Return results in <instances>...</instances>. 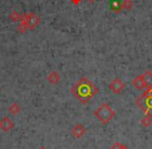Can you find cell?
Returning <instances> with one entry per match:
<instances>
[{"instance_id": "9", "label": "cell", "mask_w": 152, "mask_h": 149, "mask_svg": "<svg viewBox=\"0 0 152 149\" xmlns=\"http://www.w3.org/2000/svg\"><path fill=\"white\" fill-rule=\"evenodd\" d=\"M47 80L52 84H57L61 81V75H59L58 72L52 71L47 75Z\"/></svg>"}, {"instance_id": "11", "label": "cell", "mask_w": 152, "mask_h": 149, "mask_svg": "<svg viewBox=\"0 0 152 149\" xmlns=\"http://www.w3.org/2000/svg\"><path fill=\"white\" fill-rule=\"evenodd\" d=\"M110 11H113L115 14H119L122 12L121 2L119 0H113L112 2H110Z\"/></svg>"}, {"instance_id": "4", "label": "cell", "mask_w": 152, "mask_h": 149, "mask_svg": "<svg viewBox=\"0 0 152 149\" xmlns=\"http://www.w3.org/2000/svg\"><path fill=\"white\" fill-rule=\"evenodd\" d=\"M21 22L23 25L26 26L27 30H32L38 27L41 23V18L34 13H27L23 14L21 18Z\"/></svg>"}, {"instance_id": "21", "label": "cell", "mask_w": 152, "mask_h": 149, "mask_svg": "<svg viewBox=\"0 0 152 149\" xmlns=\"http://www.w3.org/2000/svg\"><path fill=\"white\" fill-rule=\"evenodd\" d=\"M40 149H47L46 147H44V146H42V147H40Z\"/></svg>"}, {"instance_id": "6", "label": "cell", "mask_w": 152, "mask_h": 149, "mask_svg": "<svg viewBox=\"0 0 152 149\" xmlns=\"http://www.w3.org/2000/svg\"><path fill=\"white\" fill-rule=\"evenodd\" d=\"M14 127H15V123L9 117H3V119L0 121V129L3 131L7 132L13 129Z\"/></svg>"}, {"instance_id": "20", "label": "cell", "mask_w": 152, "mask_h": 149, "mask_svg": "<svg viewBox=\"0 0 152 149\" xmlns=\"http://www.w3.org/2000/svg\"><path fill=\"white\" fill-rule=\"evenodd\" d=\"M97 0H88V2H90V3H94V2H96Z\"/></svg>"}, {"instance_id": "18", "label": "cell", "mask_w": 152, "mask_h": 149, "mask_svg": "<svg viewBox=\"0 0 152 149\" xmlns=\"http://www.w3.org/2000/svg\"><path fill=\"white\" fill-rule=\"evenodd\" d=\"M81 1H83V0H71V2L73 3L74 5H78Z\"/></svg>"}, {"instance_id": "10", "label": "cell", "mask_w": 152, "mask_h": 149, "mask_svg": "<svg viewBox=\"0 0 152 149\" xmlns=\"http://www.w3.org/2000/svg\"><path fill=\"white\" fill-rule=\"evenodd\" d=\"M144 75V79H145V84H146V90H152V71L147 70Z\"/></svg>"}, {"instance_id": "14", "label": "cell", "mask_w": 152, "mask_h": 149, "mask_svg": "<svg viewBox=\"0 0 152 149\" xmlns=\"http://www.w3.org/2000/svg\"><path fill=\"white\" fill-rule=\"evenodd\" d=\"M133 7V1L132 0H124L123 2H121V7L123 10H126V11H130Z\"/></svg>"}, {"instance_id": "2", "label": "cell", "mask_w": 152, "mask_h": 149, "mask_svg": "<svg viewBox=\"0 0 152 149\" xmlns=\"http://www.w3.org/2000/svg\"><path fill=\"white\" fill-rule=\"evenodd\" d=\"M115 115V111L107 104V103H102L98 109H96L94 111V116L101 122L102 124L106 125L108 124L113 119H114Z\"/></svg>"}, {"instance_id": "5", "label": "cell", "mask_w": 152, "mask_h": 149, "mask_svg": "<svg viewBox=\"0 0 152 149\" xmlns=\"http://www.w3.org/2000/svg\"><path fill=\"white\" fill-rule=\"evenodd\" d=\"M108 88H110L115 94H120V93L125 89V84L120 79V78L117 77L110 82Z\"/></svg>"}, {"instance_id": "15", "label": "cell", "mask_w": 152, "mask_h": 149, "mask_svg": "<svg viewBox=\"0 0 152 149\" xmlns=\"http://www.w3.org/2000/svg\"><path fill=\"white\" fill-rule=\"evenodd\" d=\"M141 123H142V125H143L144 127H149V126L152 124V118L146 116V117L143 118V120L141 121Z\"/></svg>"}, {"instance_id": "13", "label": "cell", "mask_w": 152, "mask_h": 149, "mask_svg": "<svg viewBox=\"0 0 152 149\" xmlns=\"http://www.w3.org/2000/svg\"><path fill=\"white\" fill-rule=\"evenodd\" d=\"M21 18H22V15L20 13H18L16 10L10 14V19L13 22H20L21 21Z\"/></svg>"}, {"instance_id": "3", "label": "cell", "mask_w": 152, "mask_h": 149, "mask_svg": "<svg viewBox=\"0 0 152 149\" xmlns=\"http://www.w3.org/2000/svg\"><path fill=\"white\" fill-rule=\"evenodd\" d=\"M137 105L145 113L146 116L152 118V90H146L137 100Z\"/></svg>"}, {"instance_id": "19", "label": "cell", "mask_w": 152, "mask_h": 149, "mask_svg": "<svg viewBox=\"0 0 152 149\" xmlns=\"http://www.w3.org/2000/svg\"><path fill=\"white\" fill-rule=\"evenodd\" d=\"M119 149H129V148L126 146V145H124V144H120V147H119Z\"/></svg>"}, {"instance_id": "7", "label": "cell", "mask_w": 152, "mask_h": 149, "mask_svg": "<svg viewBox=\"0 0 152 149\" xmlns=\"http://www.w3.org/2000/svg\"><path fill=\"white\" fill-rule=\"evenodd\" d=\"M86 132H87V129H86L81 124H76V125H74L73 128H72V130H71L72 136L76 139L83 138V137L86 134Z\"/></svg>"}, {"instance_id": "1", "label": "cell", "mask_w": 152, "mask_h": 149, "mask_svg": "<svg viewBox=\"0 0 152 149\" xmlns=\"http://www.w3.org/2000/svg\"><path fill=\"white\" fill-rule=\"evenodd\" d=\"M98 92H99V89L87 77L80 78L71 88V93L83 104H87L93 97L98 94Z\"/></svg>"}, {"instance_id": "12", "label": "cell", "mask_w": 152, "mask_h": 149, "mask_svg": "<svg viewBox=\"0 0 152 149\" xmlns=\"http://www.w3.org/2000/svg\"><path fill=\"white\" fill-rule=\"evenodd\" d=\"M9 109H10V113H12L13 115H17V114H19L20 111H21V107H20L19 103L14 102L13 104L10 105Z\"/></svg>"}, {"instance_id": "17", "label": "cell", "mask_w": 152, "mask_h": 149, "mask_svg": "<svg viewBox=\"0 0 152 149\" xmlns=\"http://www.w3.org/2000/svg\"><path fill=\"white\" fill-rule=\"evenodd\" d=\"M120 144L121 143H119V142H116L114 145H113L112 147H110V149H119V147H120Z\"/></svg>"}, {"instance_id": "8", "label": "cell", "mask_w": 152, "mask_h": 149, "mask_svg": "<svg viewBox=\"0 0 152 149\" xmlns=\"http://www.w3.org/2000/svg\"><path fill=\"white\" fill-rule=\"evenodd\" d=\"M132 86L134 88H137V90H146V84H145V79H144V75L137 76L134 79L132 80Z\"/></svg>"}, {"instance_id": "16", "label": "cell", "mask_w": 152, "mask_h": 149, "mask_svg": "<svg viewBox=\"0 0 152 149\" xmlns=\"http://www.w3.org/2000/svg\"><path fill=\"white\" fill-rule=\"evenodd\" d=\"M17 30L19 32H21V34H24V32H25L26 30H27V28H26L25 25H23V24H22L21 22H20V24L18 25V27H17Z\"/></svg>"}]
</instances>
